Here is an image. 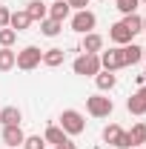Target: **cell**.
Segmentation results:
<instances>
[{
	"label": "cell",
	"mask_w": 146,
	"mask_h": 149,
	"mask_svg": "<svg viewBox=\"0 0 146 149\" xmlns=\"http://www.w3.org/2000/svg\"><path fill=\"white\" fill-rule=\"evenodd\" d=\"M43 63V52L37 49V46H26V49H20L17 52V60H15V66L23 69V72H32Z\"/></svg>",
	"instance_id": "6da1fadb"
},
{
	"label": "cell",
	"mask_w": 146,
	"mask_h": 149,
	"mask_svg": "<svg viewBox=\"0 0 146 149\" xmlns=\"http://www.w3.org/2000/svg\"><path fill=\"white\" fill-rule=\"evenodd\" d=\"M86 112L92 118H109L115 112V103H112V97H103V95H89L86 97Z\"/></svg>",
	"instance_id": "7a4b0ae2"
},
{
	"label": "cell",
	"mask_w": 146,
	"mask_h": 149,
	"mask_svg": "<svg viewBox=\"0 0 146 149\" xmlns=\"http://www.w3.org/2000/svg\"><path fill=\"white\" fill-rule=\"evenodd\" d=\"M60 129L66 132V135H80V132L86 129V120H83V115L77 109H63V115H60Z\"/></svg>",
	"instance_id": "3957f363"
},
{
	"label": "cell",
	"mask_w": 146,
	"mask_h": 149,
	"mask_svg": "<svg viewBox=\"0 0 146 149\" xmlns=\"http://www.w3.org/2000/svg\"><path fill=\"white\" fill-rule=\"evenodd\" d=\"M74 74H83V77H95L100 72V55H80L72 63Z\"/></svg>",
	"instance_id": "277c9868"
},
{
	"label": "cell",
	"mask_w": 146,
	"mask_h": 149,
	"mask_svg": "<svg viewBox=\"0 0 146 149\" xmlns=\"http://www.w3.org/2000/svg\"><path fill=\"white\" fill-rule=\"evenodd\" d=\"M103 141H106L109 146H117V149H132V138H129V132H123L117 123H109V126L103 129Z\"/></svg>",
	"instance_id": "5b68a950"
},
{
	"label": "cell",
	"mask_w": 146,
	"mask_h": 149,
	"mask_svg": "<svg viewBox=\"0 0 146 149\" xmlns=\"http://www.w3.org/2000/svg\"><path fill=\"white\" fill-rule=\"evenodd\" d=\"M95 26H97L95 12H89V9H83V12H74V17H72V32H77V35H89Z\"/></svg>",
	"instance_id": "8992f818"
},
{
	"label": "cell",
	"mask_w": 146,
	"mask_h": 149,
	"mask_svg": "<svg viewBox=\"0 0 146 149\" xmlns=\"http://www.w3.org/2000/svg\"><path fill=\"white\" fill-rule=\"evenodd\" d=\"M43 141L52 143V146H60V149H74V143L69 141V135L60 129V126H49V129L43 132Z\"/></svg>",
	"instance_id": "52a82bcc"
},
{
	"label": "cell",
	"mask_w": 146,
	"mask_h": 149,
	"mask_svg": "<svg viewBox=\"0 0 146 149\" xmlns=\"http://www.w3.org/2000/svg\"><path fill=\"white\" fill-rule=\"evenodd\" d=\"M100 69H106V72L123 69V52H120V46L109 49V52H100Z\"/></svg>",
	"instance_id": "ba28073f"
},
{
	"label": "cell",
	"mask_w": 146,
	"mask_h": 149,
	"mask_svg": "<svg viewBox=\"0 0 146 149\" xmlns=\"http://www.w3.org/2000/svg\"><path fill=\"white\" fill-rule=\"evenodd\" d=\"M80 49H83V55H100V49H103V37L97 35V32H89V35H83V43H80Z\"/></svg>",
	"instance_id": "9c48e42d"
},
{
	"label": "cell",
	"mask_w": 146,
	"mask_h": 149,
	"mask_svg": "<svg viewBox=\"0 0 146 149\" xmlns=\"http://www.w3.org/2000/svg\"><path fill=\"white\" fill-rule=\"evenodd\" d=\"M0 138H3V143H6V146H23V141H26V135H23L20 126H3Z\"/></svg>",
	"instance_id": "30bf717a"
},
{
	"label": "cell",
	"mask_w": 146,
	"mask_h": 149,
	"mask_svg": "<svg viewBox=\"0 0 146 149\" xmlns=\"http://www.w3.org/2000/svg\"><path fill=\"white\" fill-rule=\"evenodd\" d=\"M120 52H123V66H135V63L143 60V46H138V43L120 46Z\"/></svg>",
	"instance_id": "8fae6325"
},
{
	"label": "cell",
	"mask_w": 146,
	"mask_h": 149,
	"mask_svg": "<svg viewBox=\"0 0 146 149\" xmlns=\"http://www.w3.org/2000/svg\"><path fill=\"white\" fill-rule=\"evenodd\" d=\"M109 40L115 43V46H126V43H132L135 37H132V32H129L123 23H115V26L109 29Z\"/></svg>",
	"instance_id": "7c38bea8"
},
{
	"label": "cell",
	"mask_w": 146,
	"mask_h": 149,
	"mask_svg": "<svg viewBox=\"0 0 146 149\" xmlns=\"http://www.w3.org/2000/svg\"><path fill=\"white\" fill-rule=\"evenodd\" d=\"M26 15L32 17V23H35V20H46V17H49V6H46L43 0H29Z\"/></svg>",
	"instance_id": "4fadbf2b"
},
{
	"label": "cell",
	"mask_w": 146,
	"mask_h": 149,
	"mask_svg": "<svg viewBox=\"0 0 146 149\" xmlns=\"http://www.w3.org/2000/svg\"><path fill=\"white\" fill-rule=\"evenodd\" d=\"M95 83H97V89H100V92H112V89H115V83H117V77H115V72L100 69V72L95 74Z\"/></svg>",
	"instance_id": "5bb4252c"
},
{
	"label": "cell",
	"mask_w": 146,
	"mask_h": 149,
	"mask_svg": "<svg viewBox=\"0 0 146 149\" xmlns=\"http://www.w3.org/2000/svg\"><path fill=\"white\" fill-rule=\"evenodd\" d=\"M20 120H23V115H20L17 106H6V109H0V123H3V126H20Z\"/></svg>",
	"instance_id": "9a60e30c"
},
{
	"label": "cell",
	"mask_w": 146,
	"mask_h": 149,
	"mask_svg": "<svg viewBox=\"0 0 146 149\" xmlns=\"http://www.w3.org/2000/svg\"><path fill=\"white\" fill-rule=\"evenodd\" d=\"M32 26V17L26 15V9L23 12H12V17H9V29H15V32H26Z\"/></svg>",
	"instance_id": "2e32d148"
},
{
	"label": "cell",
	"mask_w": 146,
	"mask_h": 149,
	"mask_svg": "<svg viewBox=\"0 0 146 149\" xmlns=\"http://www.w3.org/2000/svg\"><path fill=\"white\" fill-rule=\"evenodd\" d=\"M63 60H66V52H63V49H57V46L43 52V66H49V69H57Z\"/></svg>",
	"instance_id": "e0dca14e"
},
{
	"label": "cell",
	"mask_w": 146,
	"mask_h": 149,
	"mask_svg": "<svg viewBox=\"0 0 146 149\" xmlns=\"http://www.w3.org/2000/svg\"><path fill=\"white\" fill-rule=\"evenodd\" d=\"M69 15H72V9H69L66 0H55V3L49 6V17H52V20H60V23H63Z\"/></svg>",
	"instance_id": "ac0fdd59"
},
{
	"label": "cell",
	"mask_w": 146,
	"mask_h": 149,
	"mask_svg": "<svg viewBox=\"0 0 146 149\" xmlns=\"http://www.w3.org/2000/svg\"><path fill=\"white\" fill-rule=\"evenodd\" d=\"M126 109L132 112V115H146V97H143L140 92H135V95L126 100Z\"/></svg>",
	"instance_id": "d6986e66"
},
{
	"label": "cell",
	"mask_w": 146,
	"mask_h": 149,
	"mask_svg": "<svg viewBox=\"0 0 146 149\" xmlns=\"http://www.w3.org/2000/svg\"><path fill=\"white\" fill-rule=\"evenodd\" d=\"M120 23L132 32V37L143 32V17H140V15H123V20H120Z\"/></svg>",
	"instance_id": "ffe728a7"
},
{
	"label": "cell",
	"mask_w": 146,
	"mask_h": 149,
	"mask_svg": "<svg viewBox=\"0 0 146 149\" xmlns=\"http://www.w3.org/2000/svg\"><path fill=\"white\" fill-rule=\"evenodd\" d=\"M60 29H63V23H60V20H52V17L40 20V32H43L46 37H57V35H60Z\"/></svg>",
	"instance_id": "44dd1931"
},
{
	"label": "cell",
	"mask_w": 146,
	"mask_h": 149,
	"mask_svg": "<svg viewBox=\"0 0 146 149\" xmlns=\"http://www.w3.org/2000/svg\"><path fill=\"white\" fill-rule=\"evenodd\" d=\"M15 60H17V52H12V49H3V46H0V72L15 69Z\"/></svg>",
	"instance_id": "7402d4cb"
},
{
	"label": "cell",
	"mask_w": 146,
	"mask_h": 149,
	"mask_svg": "<svg viewBox=\"0 0 146 149\" xmlns=\"http://www.w3.org/2000/svg\"><path fill=\"white\" fill-rule=\"evenodd\" d=\"M129 138H132V146L146 143V123H135V126H132V132H129Z\"/></svg>",
	"instance_id": "603a6c76"
},
{
	"label": "cell",
	"mask_w": 146,
	"mask_h": 149,
	"mask_svg": "<svg viewBox=\"0 0 146 149\" xmlns=\"http://www.w3.org/2000/svg\"><path fill=\"white\" fill-rule=\"evenodd\" d=\"M15 40H17V32H15V29H9V26L0 29V46H3V49H12Z\"/></svg>",
	"instance_id": "cb8c5ba5"
},
{
	"label": "cell",
	"mask_w": 146,
	"mask_h": 149,
	"mask_svg": "<svg viewBox=\"0 0 146 149\" xmlns=\"http://www.w3.org/2000/svg\"><path fill=\"white\" fill-rule=\"evenodd\" d=\"M23 149H46V141H43L40 135H26V141H23Z\"/></svg>",
	"instance_id": "d4e9b609"
},
{
	"label": "cell",
	"mask_w": 146,
	"mask_h": 149,
	"mask_svg": "<svg viewBox=\"0 0 146 149\" xmlns=\"http://www.w3.org/2000/svg\"><path fill=\"white\" fill-rule=\"evenodd\" d=\"M138 6H140V0H117V12H123V15H135Z\"/></svg>",
	"instance_id": "484cf974"
},
{
	"label": "cell",
	"mask_w": 146,
	"mask_h": 149,
	"mask_svg": "<svg viewBox=\"0 0 146 149\" xmlns=\"http://www.w3.org/2000/svg\"><path fill=\"white\" fill-rule=\"evenodd\" d=\"M66 3H69V9H74V12H83L89 6V0H66Z\"/></svg>",
	"instance_id": "4316f807"
},
{
	"label": "cell",
	"mask_w": 146,
	"mask_h": 149,
	"mask_svg": "<svg viewBox=\"0 0 146 149\" xmlns=\"http://www.w3.org/2000/svg\"><path fill=\"white\" fill-rule=\"evenodd\" d=\"M9 17H12V12H9L6 6H0V29H6V26H9Z\"/></svg>",
	"instance_id": "83f0119b"
},
{
	"label": "cell",
	"mask_w": 146,
	"mask_h": 149,
	"mask_svg": "<svg viewBox=\"0 0 146 149\" xmlns=\"http://www.w3.org/2000/svg\"><path fill=\"white\" fill-rule=\"evenodd\" d=\"M138 92H140V95H143V97H146V83H143V86H140V89H138Z\"/></svg>",
	"instance_id": "f1b7e54d"
},
{
	"label": "cell",
	"mask_w": 146,
	"mask_h": 149,
	"mask_svg": "<svg viewBox=\"0 0 146 149\" xmlns=\"http://www.w3.org/2000/svg\"><path fill=\"white\" fill-rule=\"evenodd\" d=\"M143 32H146V17H143Z\"/></svg>",
	"instance_id": "f546056e"
},
{
	"label": "cell",
	"mask_w": 146,
	"mask_h": 149,
	"mask_svg": "<svg viewBox=\"0 0 146 149\" xmlns=\"http://www.w3.org/2000/svg\"><path fill=\"white\" fill-rule=\"evenodd\" d=\"M143 80H146V72H143Z\"/></svg>",
	"instance_id": "4dcf8cb0"
},
{
	"label": "cell",
	"mask_w": 146,
	"mask_h": 149,
	"mask_svg": "<svg viewBox=\"0 0 146 149\" xmlns=\"http://www.w3.org/2000/svg\"><path fill=\"white\" fill-rule=\"evenodd\" d=\"M143 57H146V49H143Z\"/></svg>",
	"instance_id": "1f68e13d"
},
{
	"label": "cell",
	"mask_w": 146,
	"mask_h": 149,
	"mask_svg": "<svg viewBox=\"0 0 146 149\" xmlns=\"http://www.w3.org/2000/svg\"><path fill=\"white\" fill-rule=\"evenodd\" d=\"M52 149H60V146H52Z\"/></svg>",
	"instance_id": "d6a6232c"
},
{
	"label": "cell",
	"mask_w": 146,
	"mask_h": 149,
	"mask_svg": "<svg viewBox=\"0 0 146 149\" xmlns=\"http://www.w3.org/2000/svg\"><path fill=\"white\" fill-rule=\"evenodd\" d=\"M143 3H146V0H143Z\"/></svg>",
	"instance_id": "836d02e7"
}]
</instances>
